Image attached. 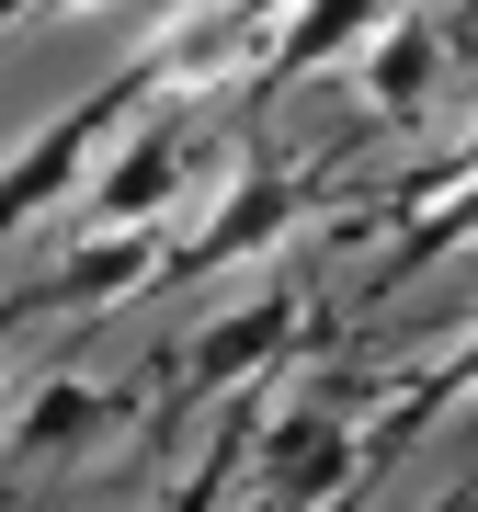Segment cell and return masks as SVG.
<instances>
[{
    "label": "cell",
    "mask_w": 478,
    "mask_h": 512,
    "mask_svg": "<svg viewBox=\"0 0 478 512\" xmlns=\"http://www.w3.org/2000/svg\"><path fill=\"white\" fill-rule=\"evenodd\" d=\"M433 387H444V399H478V330L444 353V365H433Z\"/></svg>",
    "instance_id": "10"
},
{
    "label": "cell",
    "mask_w": 478,
    "mask_h": 512,
    "mask_svg": "<svg viewBox=\"0 0 478 512\" xmlns=\"http://www.w3.org/2000/svg\"><path fill=\"white\" fill-rule=\"evenodd\" d=\"M422 512H478V478H456V490H444V501H422Z\"/></svg>",
    "instance_id": "11"
},
{
    "label": "cell",
    "mask_w": 478,
    "mask_h": 512,
    "mask_svg": "<svg viewBox=\"0 0 478 512\" xmlns=\"http://www.w3.org/2000/svg\"><path fill=\"white\" fill-rule=\"evenodd\" d=\"M285 342H296V296H285V285H262V296H239L228 319H205V330H194L183 376H194V387H251Z\"/></svg>",
    "instance_id": "6"
},
{
    "label": "cell",
    "mask_w": 478,
    "mask_h": 512,
    "mask_svg": "<svg viewBox=\"0 0 478 512\" xmlns=\"http://www.w3.org/2000/svg\"><path fill=\"white\" fill-rule=\"evenodd\" d=\"M353 69H365V114L410 126V114L444 92V35H433L422 12H399V23H376V35H365V57H353Z\"/></svg>",
    "instance_id": "7"
},
{
    "label": "cell",
    "mask_w": 478,
    "mask_h": 512,
    "mask_svg": "<svg viewBox=\"0 0 478 512\" xmlns=\"http://www.w3.org/2000/svg\"><path fill=\"white\" fill-rule=\"evenodd\" d=\"M285 228H296V183H285V171H239V183L217 194V217H205L171 262H183V274H194V262H239V251H274Z\"/></svg>",
    "instance_id": "9"
},
{
    "label": "cell",
    "mask_w": 478,
    "mask_h": 512,
    "mask_svg": "<svg viewBox=\"0 0 478 512\" xmlns=\"http://www.w3.org/2000/svg\"><path fill=\"white\" fill-rule=\"evenodd\" d=\"M137 421L126 387H92V376H46L35 399L12 410V456H92V444H114Z\"/></svg>",
    "instance_id": "4"
},
{
    "label": "cell",
    "mask_w": 478,
    "mask_h": 512,
    "mask_svg": "<svg viewBox=\"0 0 478 512\" xmlns=\"http://www.w3.org/2000/svg\"><path fill=\"white\" fill-rule=\"evenodd\" d=\"M365 478V421L342 399H296L274 433H262V501L274 512H319Z\"/></svg>",
    "instance_id": "2"
},
{
    "label": "cell",
    "mask_w": 478,
    "mask_h": 512,
    "mask_svg": "<svg viewBox=\"0 0 478 512\" xmlns=\"http://www.w3.org/2000/svg\"><path fill=\"white\" fill-rule=\"evenodd\" d=\"M387 23V0H285L262 23V80H308V69H342L365 57V35Z\"/></svg>",
    "instance_id": "5"
},
{
    "label": "cell",
    "mask_w": 478,
    "mask_h": 512,
    "mask_svg": "<svg viewBox=\"0 0 478 512\" xmlns=\"http://www.w3.org/2000/svg\"><path fill=\"white\" fill-rule=\"evenodd\" d=\"M148 274H171V239H160V228H92V239L46 274V308H114V296L148 285Z\"/></svg>",
    "instance_id": "8"
},
{
    "label": "cell",
    "mask_w": 478,
    "mask_h": 512,
    "mask_svg": "<svg viewBox=\"0 0 478 512\" xmlns=\"http://www.w3.org/2000/svg\"><path fill=\"white\" fill-rule=\"evenodd\" d=\"M126 103H148V80H137V69L114 80V92L69 103V114H57V126H46L35 148H23L12 171H0V239H12V228H35V217H46L57 194H80V183H92V160L114 148V126H126Z\"/></svg>",
    "instance_id": "1"
},
{
    "label": "cell",
    "mask_w": 478,
    "mask_h": 512,
    "mask_svg": "<svg viewBox=\"0 0 478 512\" xmlns=\"http://www.w3.org/2000/svg\"><path fill=\"white\" fill-rule=\"evenodd\" d=\"M46 12H80V0H46Z\"/></svg>",
    "instance_id": "12"
},
{
    "label": "cell",
    "mask_w": 478,
    "mask_h": 512,
    "mask_svg": "<svg viewBox=\"0 0 478 512\" xmlns=\"http://www.w3.org/2000/svg\"><path fill=\"white\" fill-rule=\"evenodd\" d=\"M194 183V114H148L114 160L80 183V228H160Z\"/></svg>",
    "instance_id": "3"
}]
</instances>
